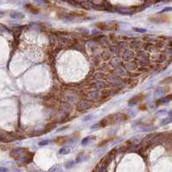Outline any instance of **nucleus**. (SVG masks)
Masks as SVG:
<instances>
[{
	"label": "nucleus",
	"mask_w": 172,
	"mask_h": 172,
	"mask_svg": "<svg viewBox=\"0 0 172 172\" xmlns=\"http://www.w3.org/2000/svg\"><path fill=\"white\" fill-rule=\"evenodd\" d=\"M61 171H62V170H61V168L60 166H58V165L53 166L49 170V172H61Z\"/></svg>",
	"instance_id": "6ab92c4d"
},
{
	"label": "nucleus",
	"mask_w": 172,
	"mask_h": 172,
	"mask_svg": "<svg viewBox=\"0 0 172 172\" xmlns=\"http://www.w3.org/2000/svg\"><path fill=\"white\" fill-rule=\"evenodd\" d=\"M9 170H8L7 168H4V167H1L0 168V172H8Z\"/></svg>",
	"instance_id": "a878e982"
},
{
	"label": "nucleus",
	"mask_w": 172,
	"mask_h": 172,
	"mask_svg": "<svg viewBox=\"0 0 172 172\" xmlns=\"http://www.w3.org/2000/svg\"><path fill=\"white\" fill-rule=\"evenodd\" d=\"M150 21L155 22V23H163V22H168L170 21V18H169L167 16H162V17H151L149 18Z\"/></svg>",
	"instance_id": "0eeeda50"
},
{
	"label": "nucleus",
	"mask_w": 172,
	"mask_h": 172,
	"mask_svg": "<svg viewBox=\"0 0 172 172\" xmlns=\"http://www.w3.org/2000/svg\"><path fill=\"white\" fill-rule=\"evenodd\" d=\"M119 23H116V22H111V23L107 24V30H119Z\"/></svg>",
	"instance_id": "f8f14e48"
},
{
	"label": "nucleus",
	"mask_w": 172,
	"mask_h": 172,
	"mask_svg": "<svg viewBox=\"0 0 172 172\" xmlns=\"http://www.w3.org/2000/svg\"><path fill=\"white\" fill-rule=\"evenodd\" d=\"M110 64H111L112 67H113L114 68H117L123 65V60H122V58L120 56H115L112 59Z\"/></svg>",
	"instance_id": "39448f33"
},
{
	"label": "nucleus",
	"mask_w": 172,
	"mask_h": 172,
	"mask_svg": "<svg viewBox=\"0 0 172 172\" xmlns=\"http://www.w3.org/2000/svg\"><path fill=\"white\" fill-rule=\"evenodd\" d=\"M113 73L114 74H116L117 75H119V76H125V74H126V70H125V68H124L123 66H121V67H119V68H115L114 69V71H113Z\"/></svg>",
	"instance_id": "9d476101"
},
{
	"label": "nucleus",
	"mask_w": 172,
	"mask_h": 172,
	"mask_svg": "<svg viewBox=\"0 0 172 172\" xmlns=\"http://www.w3.org/2000/svg\"><path fill=\"white\" fill-rule=\"evenodd\" d=\"M139 110H146V106H138Z\"/></svg>",
	"instance_id": "cd10ccee"
},
{
	"label": "nucleus",
	"mask_w": 172,
	"mask_h": 172,
	"mask_svg": "<svg viewBox=\"0 0 172 172\" xmlns=\"http://www.w3.org/2000/svg\"><path fill=\"white\" fill-rule=\"evenodd\" d=\"M134 30L135 31H137V32H141V33L145 32L146 31L145 30H141V29H138V28H134Z\"/></svg>",
	"instance_id": "393cba45"
},
{
	"label": "nucleus",
	"mask_w": 172,
	"mask_h": 172,
	"mask_svg": "<svg viewBox=\"0 0 172 172\" xmlns=\"http://www.w3.org/2000/svg\"><path fill=\"white\" fill-rule=\"evenodd\" d=\"M73 165H74V162H73V161H70V162H68V163H66V168L69 169V168H71Z\"/></svg>",
	"instance_id": "b1692460"
},
{
	"label": "nucleus",
	"mask_w": 172,
	"mask_h": 172,
	"mask_svg": "<svg viewBox=\"0 0 172 172\" xmlns=\"http://www.w3.org/2000/svg\"><path fill=\"white\" fill-rule=\"evenodd\" d=\"M10 17H11L12 18H14V19H22V18H23L24 16H23V14L21 13V12L13 11V12L10 13Z\"/></svg>",
	"instance_id": "ddd939ff"
},
{
	"label": "nucleus",
	"mask_w": 172,
	"mask_h": 172,
	"mask_svg": "<svg viewBox=\"0 0 172 172\" xmlns=\"http://www.w3.org/2000/svg\"><path fill=\"white\" fill-rule=\"evenodd\" d=\"M144 98H145V94L143 93H138V95H136V96H134L133 98H132L130 100H129V106H134V105L138 104V103L141 102L142 100H144Z\"/></svg>",
	"instance_id": "7ed1b4c3"
},
{
	"label": "nucleus",
	"mask_w": 172,
	"mask_h": 172,
	"mask_svg": "<svg viewBox=\"0 0 172 172\" xmlns=\"http://www.w3.org/2000/svg\"><path fill=\"white\" fill-rule=\"evenodd\" d=\"M91 117H92V115H88V116H87V117H85V118H84V121L89 120V119H90Z\"/></svg>",
	"instance_id": "c85d7f7f"
},
{
	"label": "nucleus",
	"mask_w": 172,
	"mask_h": 172,
	"mask_svg": "<svg viewBox=\"0 0 172 172\" xmlns=\"http://www.w3.org/2000/svg\"><path fill=\"white\" fill-rule=\"evenodd\" d=\"M96 27L100 30H107V23H104V22L98 23H96Z\"/></svg>",
	"instance_id": "2eb2a0df"
},
{
	"label": "nucleus",
	"mask_w": 172,
	"mask_h": 172,
	"mask_svg": "<svg viewBox=\"0 0 172 172\" xmlns=\"http://www.w3.org/2000/svg\"><path fill=\"white\" fill-rule=\"evenodd\" d=\"M55 143L58 145H63L65 143L68 141V137L66 136H61V137H57V138H55Z\"/></svg>",
	"instance_id": "1a4fd4ad"
},
{
	"label": "nucleus",
	"mask_w": 172,
	"mask_h": 172,
	"mask_svg": "<svg viewBox=\"0 0 172 172\" xmlns=\"http://www.w3.org/2000/svg\"><path fill=\"white\" fill-rule=\"evenodd\" d=\"M11 172H22V171L20 170H18V169H13L11 170Z\"/></svg>",
	"instance_id": "c756f323"
},
{
	"label": "nucleus",
	"mask_w": 172,
	"mask_h": 172,
	"mask_svg": "<svg viewBox=\"0 0 172 172\" xmlns=\"http://www.w3.org/2000/svg\"><path fill=\"white\" fill-rule=\"evenodd\" d=\"M134 55H135L134 53H133L132 50H130V49H127L126 51L124 52V54L122 55L121 58H122V60H123V61H126V62H129V61H131L134 58Z\"/></svg>",
	"instance_id": "20e7f679"
},
{
	"label": "nucleus",
	"mask_w": 172,
	"mask_h": 172,
	"mask_svg": "<svg viewBox=\"0 0 172 172\" xmlns=\"http://www.w3.org/2000/svg\"><path fill=\"white\" fill-rule=\"evenodd\" d=\"M99 125H100V127H106V125H109V121H108V119H106V118H105V119H101V120L100 121Z\"/></svg>",
	"instance_id": "f3484780"
},
{
	"label": "nucleus",
	"mask_w": 172,
	"mask_h": 172,
	"mask_svg": "<svg viewBox=\"0 0 172 172\" xmlns=\"http://www.w3.org/2000/svg\"><path fill=\"white\" fill-rule=\"evenodd\" d=\"M55 127V123H51V124H49L48 125H46V128H45V132L46 133L48 132H50V131L52 130V129H54ZM44 132V133H45Z\"/></svg>",
	"instance_id": "aec40b11"
},
{
	"label": "nucleus",
	"mask_w": 172,
	"mask_h": 172,
	"mask_svg": "<svg viewBox=\"0 0 172 172\" xmlns=\"http://www.w3.org/2000/svg\"><path fill=\"white\" fill-rule=\"evenodd\" d=\"M87 96L90 100H99L102 98V93L100 90L90 91L87 93Z\"/></svg>",
	"instance_id": "f03ea898"
},
{
	"label": "nucleus",
	"mask_w": 172,
	"mask_h": 172,
	"mask_svg": "<svg viewBox=\"0 0 172 172\" xmlns=\"http://www.w3.org/2000/svg\"><path fill=\"white\" fill-rule=\"evenodd\" d=\"M110 140H111V138H106V140H104V141H102V142H100V144H98V146H99V147H103V146H105L108 142H109Z\"/></svg>",
	"instance_id": "412c9836"
},
{
	"label": "nucleus",
	"mask_w": 172,
	"mask_h": 172,
	"mask_svg": "<svg viewBox=\"0 0 172 172\" xmlns=\"http://www.w3.org/2000/svg\"><path fill=\"white\" fill-rule=\"evenodd\" d=\"M90 107H92V102L89 100H82L81 101H79L76 106V108L79 112H82L85 110L89 109Z\"/></svg>",
	"instance_id": "f257e3e1"
},
{
	"label": "nucleus",
	"mask_w": 172,
	"mask_h": 172,
	"mask_svg": "<svg viewBox=\"0 0 172 172\" xmlns=\"http://www.w3.org/2000/svg\"><path fill=\"white\" fill-rule=\"evenodd\" d=\"M112 56V53L111 51H108V50H106V51L103 52L102 54V57L105 59H111Z\"/></svg>",
	"instance_id": "a211bd4d"
},
{
	"label": "nucleus",
	"mask_w": 172,
	"mask_h": 172,
	"mask_svg": "<svg viewBox=\"0 0 172 172\" xmlns=\"http://www.w3.org/2000/svg\"><path fill=\"white\" fill-rule=\"evenodd\" d=\"M81 5L83 6V7H85L86 9H90V8H91V4H89V3H87V2L81 3Z\"/></svg>",
	"instance_id": "5701e85b"
},
{
	"label": "nucleus",
	"mask_w": 172,
	"mask_h": 172,
	"mask_svg": "<svg viewBox=\"0 0 172 172\" xmlns=\"http://www.w3.org/2000/svg\"><path fill=\"white\" fill-rule=\"evenodd\" d=\"M49 144V140H45V141H43V142L39 143L40 145H43V144Z\"/></svg>",
	"instance_id": "bb28decb"
},
{
	"label": "nucleus",
	"mask_w": 172,
	"mask_h": 172,
	"mask_svg": "<svg viewBox=\"0 0 172 172\" xmlns=\"http://www.w3.org/2000/svg\"><path fill=\"white\" fill-rule=\"evenodd\" d=\"M93 138V137H87V138H85L83 140H82V144H86L87 143H88L91 140L90 138Z\"/></svg>",
	"instance_id": "4be33fe9"
},
{
	"label": "nucleus",
	"mask_w": 172,
	"mask_h": 172,
	"mask_svg": "<svg viewBox=\"0 0 172 172\" xmlns=\"http://www.w3.org/2000/svg\"><path fill=\"white\" fill-rule=\"evenodd\" d=\"M91 87L93 88L94 90H101V89H104L106 87V84L101 81H96L95 82L92 83Z\"/></svg>",
	"instance_id": "423d86ee"
},
{
	"label": "nucleus",
	"mask_w": 172,
	"mask_h": 172,
	"mask_svg": "<svg viewBox=\"0 0 172 172\" xmlns=\"http://www.w3.org/2000/svg\"><path fill=\"white\" fill-rule=\"evenodd\" d=\"M124 68H125V70H128V71H134V70L137 69L138 68V65H137L136 62H132V61H129L127 63H125L124 64Z\"/></svg>",
	"instance_id": "6e6552de"
},
{
	"label": "nucleus",
	"mask_w": 172,
	"mask_h": 172,
	"mask_svg": "<svg viewBox=\"0 0 172 172\" xmlns=\"http://www.w3.org/2000/svg\"><path fill=\"white\" fill-rule=\"evenodd\" d=\"M4 12L0 11V17H2V16H4Z\"/></svg>",
	"instance_id": "7c9ffc66"
},
{
	"label": "nucleus",
	"mask_w": 172,
	"mask_h": 172,
	"mask_svg": "<svg viewBox=\"0 0 172 172\" xmlns=\"http://www.w3.org/2000/svg\"><path fill=\"white\" fill-rule=\"evenodd\" d=\"M71 150L68 147H62L61 148L60 151H59V153L61 154V155H67V154H69Z\"/></svg>",
	"instance_id": "dca6fc26"
},
{
	"label": "nucleus",
	"mask_w": 172,
	"mask_h": 172,
	"mask_svg": "<svg viewBox=\"0 0 172 172\" xmlns=\"http://www.w3.org/2000/svg\"><path fill=\"white\" fill-rule=\"evenodd\" d=\"M121 50V48L119 47L118 44H114V45H112L110 47V51L113 54H116V55H119Z\"/></svg>",
	"instance_id": "9b49d317"
},
{
	"label": "nucleus",
	"mask_w": 172,
	"mask_h": 172,
	"mask_svg": "<svg viewBox=\"0 0 172 172\" xmlns=\"http://www.w3.org/2000/svg\"><path fill=\"white\" fill-rule=\"evenodd\" d=\"M25 7H26L28 10H30V11L32 12L33 14H37L38 12H39V10L36 9L35 6L31 5V4H27V5H25Z\"/></svg>",
	"instance_id": "4468645a"
}]
</instances>
